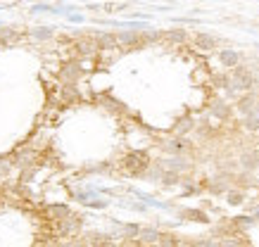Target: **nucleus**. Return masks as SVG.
Masks as SVG:
<instances>
[{
    "label": "nucleus",
    "mask_w": 259,
    "mask_h": 247,
    "mask_svg": "<svg viewBox=\"0 0 259 247\" xmlns=\"http://www.w3.org/2000/svg\"><path fill=\"white\" fill-rule=\"evenodd\" d=\"M257 114H259V105H257Z\"/></svg>",
    "instance_id": "obj_26"
},
{
    "label": "nucleus",
    "mask_w": 259,
    "mask_h": 247,
    "mask_svg": "<svg viewBox=\"0 0 259 247\" xmlns=\"http://www.w3.org/2000/svg\"><path fill=\"white\" fill-rule=\"evenodd\" d=\"M162 166L166 169V171H174V174H181V171H186L188 169V162L183 159V157H169V159H164Z\"/></svg>",
    "instance_id": "obj_9"
},
{
    "label": "nucleus",
    "mask_w": 259,
    "mask_h": 247,
    "mask_svg": "<svg viewBox=\"0 0 259 247\" xmlns=\"http://www.w3.org/2000/svg\"><path fill=\"white\" fill-rule=\"evenodd\" d=\"M193 45H195L197 50H205V53H209V50H214V48H217V38H214V36H209V33H195Z\"/></svg>",
    "instance_id": "obj_7"
},
{
    "label": "nucleus",
    "mask_w": 259,
    "mask_h": 247,
    "mask_svg": "<svg viewBox=\"0 0 259 247\" xmlns=\"http://www.w3.org/2000/svg\"><path fill=\"white\" fill-rule=\"evenodd\" d=\"M160 238H162L160 231H155V228H143L140 235H138V243H140V245H152V243H160Z\"/></svg>",
    "instance_id": "obj_10"
},
{
    "label": "nucleus",
    "mask_w": 259,
    "mask_h": 247,
    "mask_svg": "<svg viewBox=\"0 0 259 247\" xmlns=\"http://www.w3.org/2000/svg\"><path fill=\"white\" fill-rule=\"evenodd\" d=\"M195 247H197V245H195Z\"/></svg>",
    "instance_id": "obj_28"
},
{
    "label": "nucleus",
    "mask_w": 259,
    "mask_h": 247,
    "mask_svg": "<svg viewBox=\"0 0 259 247\" xmlns=\"http://www.w3.org/2000/svg\"><path fill=\"white\" fill-rule=\"evenodd\" d=\"M53 29L50 27H38V29H33V31H31V36H33V38H38V41H48V38H53Z\"/></svg>",
    "instance_id": "obj_16"
},
{
    "label": "nucleus",
    "mask_w": 259,
    "mask_h": 247,
    "mask_svg": "<svg viewBox=\"0 0 259 247\" xmlns=\"http://www.w3.org/2000/svg\"><path fill=\"white\" fill-rule=\"evenodd\" d=\"M96 43H97V50H114V48H119L117 33H97Z\"/></svg>",
    "instance_id": "obj_8"
},
{
    "label": "nucleus",
    "mask_w": 259,
    "mask_h": 247,
    "mask_svg": "<svg viewBox=\"0 0 259 247\" xmlns=\"http://www.w3.org/2000/svg\"><path fill=\"white\" fill-rule=\"evenodd\" d=\"M14 36H17V33H14L12 29H2V31H0V38H10V41H12Z\"/></svg>",
    "instance_id": "obj_23"
},
{
    "label": "nucleus",
    "mask_w": 259,
    "mask_h": 247,
    "mask_svg": "<svg viewBox=\"0 0 259 247\" xmlns=\"http://www.w3.org/2000/svg\"><path fill=\"white\" fill-rule=\"evenodd\" d=\"M183 216H191L193 221H202V223H205V221H209L205 216V212H197V209H188V212H183Z\"/></svg>",
    "instance_id": "obj_19"
},
{
    "label": "nucleus",
    "mask_w": 259,
    "mask_h": 247,
    "mask_svg": "<svg viewBox=\"0 0 259 247\" xmlns=\"http://www.w3.org/2000/svg\"><path fill=\"white\" fill-rule=\"evenodd\" d=\"M228 79H231V86H228V91H240V93H250V91H255L257 88V76L250 71L247 67H235L228 74Z\"/></svg>",
    "instance_id": "obj_1"
},
{
    "label": "nucleus",
    "mask_w": 259,
    "mask_h": 247,
    "mask_svg": "<svg viewBox=\"0 0 259 247\" xmlns=\"http://www.w3.org/2000/svg\"><path fill=\"white\" fill-rule=\"evenodd\" d=\"M69 19H71V22H83L81 14H69Z\"/></svg>",
    "instance_id": "obj_24"
},
{
    "label": "nucleus",
    "mask_w": 259,
    "mask_h": 247,
    "mask_svg": "<svg viewBox=\"0 0 259 247\" xmlns=\"http://www.w3.org/2000/svg\"><path fill=\"white\" fill-rule=\"evenodd\" d=\"M257 171H259V169H257Z\"/></svg>",
    "instance_id": "obj_27"
},
{
    "label": "nucleus",
    "mask_w": 259,
    "mask_h": 247,
    "mask_svg": "<svg viewBox=\"0 0 259 247\" xmlns=\"http://www.w3.org/2000/svg\"><path fill=\"white\" fill-rule=\"evenodd\" d=\"M257 105H259V93L250 91V93H243V95L238 97V102H235V110L240 112L243 117H247V114L257 112Z\"/></svg>",
    "instance_id": "obj_3"
},
{
    "label": "nucleus",
    "mask_w": 259,
    "mask_h": 247,
    "mask_svg": "<svg viewBox=\"0 0 259 247\" xmlns=\"http://www.w3.org/2000/svg\"><path fill=\"white\" fill-rule=\"evenodd\" d=\"M97 50V43L96 41H79L76 43V55L79 57H91Z\"/></svg>",
    "instance_id": "obj_12"
},
{
    "label": "nucleus",
    "mask_w": 259,
    "mask_h": 247,
    "mask_svg": "<svg viewBox=\"0 0 259 247\" xmlns=\"http://www.w3.org/2000/svg\"><path fill=\"white\" fill-rule=\"evenodd\" d=\"M178 245H181V240L176 235H162L160 238V247H178Z\"/></svg>",
    "instance_id": "obj_17"
},
{
    "label": "nucleus",
    "mask_w": 259,
    "mask_h": 247,
    "mask_svg": "<svg viewBox=\"0 0 259 247\" xmlns=\"http://www.w3.org/2000/svg\"><path fill=\"white\" fill-rule=\"evenodd\" d=\"M79 76H81V67H79V62H69L65 67L60 69V79L67 83H74L79 81Z\"/></svg>",
    "instance_id": "obj_6"
},
{
    "label": "nucleus",
    "mask_w": 259,
    "mask_h": 247,
    "mask_svg": "<svg viewBox=\"0 0 259 247\" xmlns=\"http://www.w3.org/2000/svg\"><path fill=\"white\" fill-rule=\"evenodd\" d=\"M183 148H186V140H178V138L166 143V150H169V152H181Z\"/></svg>",
    "instance_id": "obj_20"
},
{
    "label": "nucleus",
    "mask_w": 259,
    "mask_h": 247,
    "mask_svg": "<svg viewBox=\"0 0 259 247\" xmlns=\"http://www.w3.org/2000/svg\"><path fill=\"white\" fill-rule=\"evenodd\" d=\"M191 126H193L191 119H183V122H181V126H176V133H186V131H188Z\"/></svg>",
    "instance_id": "obj_22"
},
{
    "label": "nucleus",
    "mask_w": 259,
    "mask_h": 247,
    "mask_svg": "<svg viewBox=\"0 0 259 247\" xmlns=\"http://www.w3.org/2000/svg\"><path fill=\"white\" fill-rule=\"evenodd\" d=\"M124 166H126L131 174H145V169L150 166V162H148V154H145V152H131V154L124 159Z\"/></svg>",
    "instance_id": "obj_2"
},
{
    "label": "nucleus",
    "mask_w": 259,
    "mask_h": 247,
    "mask_svg": "<svg viewBox=\"0 0 259 247\" xmlns=\"http://www.w3.org/2000/svg\"><path fill=\"white\" fill-rule=\"evenodd\" d=\"M164 38L171 43H186L188 41V31H186V29H169V31L164 33Z\"/></svg>",
    "instance_id": "obj_14"
},
{
    "label": "nucleus",
    "mask_w": 259,
    "mask_h": 247,
    "mask_svg": "<svg viewBox=\"0 0 259 247\" xmlns=\"http://www.w3.org/2000/svg\"><path fill=\"white\" fill-rule=\"evenodd\" d=\"M240 164H243V169H247V171H255V169H259V152H245L243 157H240Z\"/></svg>",
    "instance_id": "obj_11"
},
{
    "label": "nucleus",
    "mask_w": 259,
    "mask_h": 247,
    "mask_svg": "<svg viewBox=\"0 0 259 247\" xmlns=\"http://www.w3.org/2000/svg\"><path fill=\"white\" fill-rule=\"evenodd\" d=\"M228 205H243V200H245V195H243V190H228Z\"/></svg>",
    "instance_id": "obj_18"
},
{
    "label": "nucleus",
    "mask_w": 259,
    "mask_h": 247,
    "mask_svg": "<svg viewBox=\"0 0 259 247\" xmlns=\"http://www.w3.org/2000/svg\"><path fill=\"white\" fill-rule=\"evenodd\" d=\"M212 114H214L217 119H228V117H231V105H226L224 100H217V102L212 105Z\"/></svg>",
    "instance_id": "obj_13"
},
{
    "label": "nucleus",
    "mask_w": 259,
    "mask_h": 247,
    "mask_svg": "<svg viewBox=\"0 0 259 247\" xmlns=\"http://www.w3.org/2000/svg\"><path fill=\"white\" fill-rule=\"evenodd\" d=\"M117 41H119V45H122V48H136V45H145L143 31H136V29L119 31V33H117Z\"/></svg>",
    "instance_id": "obj_4"
},
{
    "label": "nucleus",
    "mask_w": 259,
    "mask_h": 247,
    "mask_svg": "<svg viewBox=\"0 0 259 247\" xmlns=\"http://www.w3.org/2000/svg\"><path fill=\"white\" fill-rule=\"evenodd\" d=\"M257 88H259V79H257Z\"/></svg>",
    "instance_id": "obj_25"
},
{
    "label": "nucleus",
    "mask_w": 259,
    "mask_h": 247,
    "mask_svg": "<svg viewBox=\"0 0 259 247\" xmlns=\"http://www.w3.org/2000/svg\"><path fill=\"white\" fill-rule=\"evenodd\" d=\"M219 62H221V67L233 71L235 67H240V55L235 50H231V48H224V50H219Z\"/></svg>",
    "instance_id": "obj_5"
},
{
    "label": "nucleus",
    "mask_w": 259,
    "mask_h": 247,
    "mask_svg": "<svg viewBox=\"0 0 259 247\" xmlns=\"http://www.w3.org/2000/svg\"><path fill=\"white\" fill-rule=\"evenodd\" d=\"M31 12H55V7H50L48 2H38V5L31 7Z\"/></svg>",
    "instance_id": "obj_21"
},
{
    "label": "nucleus",
    "mask_w": 259,
    "mask_h": 247,
    "mask_svg": "<svg viewBox=\"0 0 259 247\" xmlns=\"http://www.w3.org/2000/svg\"><path fill=\"white\" fill-rule=\"evenodd\" d=\"M243 126H245L247 131H259V114L257 112H252V114L243 117Z\"/></svg>",
    "instance_id": "obj_15"
}]
</instances>
